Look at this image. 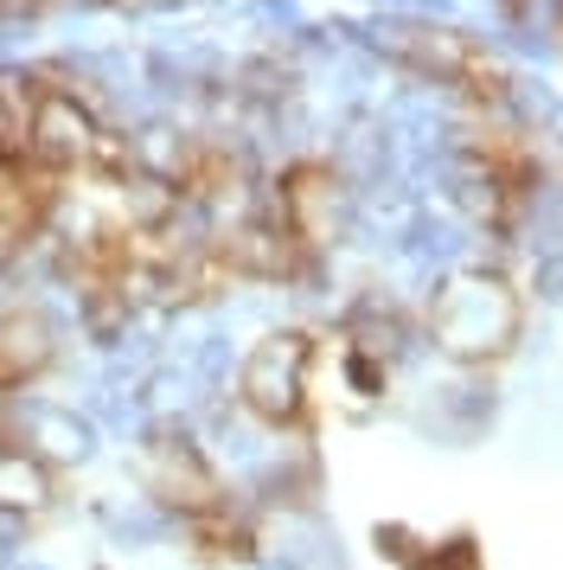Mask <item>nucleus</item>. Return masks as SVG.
<instances>
[{"instance_id":"obj_1","label":"nucleus","mask_w":563,"mask_h":570,"mask_svg":"<svg viewBox=\"0 0 563 570\" xmlns=\"http://www.w3.org/2000/svg\"><path fill=\"white\" fill-rule=\"evenodd\" d=\"M97 148V129H90V116H77L65 97H46V104L32 109V141H26V155H46V160H77Z\"/></svg>"},{"instance_id":"obj_2","label":"nucleus","mask_w":563,"mask_h":570,"mask_svg":"<svg viewBox=\"0 0 563 570\" xmlns=\"http://www.w3.org/2000/svg\"><path fill=\"white\" fill-rule=\"evenodd\" d=\"M46 212V193H26L20 174H0V244H20Z\"/></svg>"},{"instance_id":"obj_3","label":"nucleus","mask_w":563,"mask_h":570,"mask_svg":"<svg viewBox=\"0 0 563 570\" xmlns=\"http://www.w3.org/2000/svg\"><path fill=\"white\" fill-rule=\"evenodd\" d=\"M26 141H32V109L13 97V83H0V167L20 160Z\"/></svg>"}]
</instances>
